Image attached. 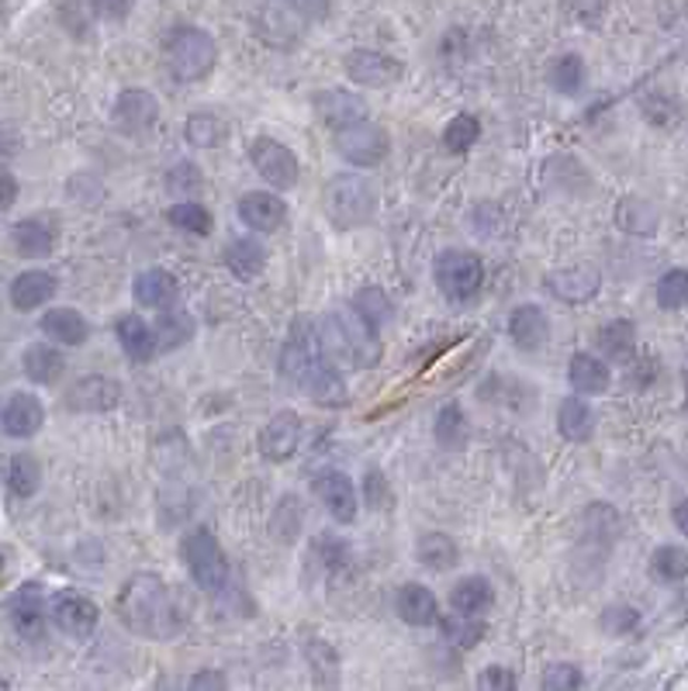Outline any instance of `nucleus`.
Wrapping results in <instances>:
<instances>
[{
    "label": "nucleus",
    "mask_w": 688,
    "mask_h": 691,
    "mask_svg": "<svg viewBox=\"0 0 688 691\" xmlns=\"http://www.w3.org/2000/svg\"><path fill=\"white\" fill-rule=\"evenodd\" d=\"M218 62V46L208 36L205 28L183 24L177 31H170L167 39V67L180 83H198L205 77H211Z\"/></svg>",
    "instance_id": "nucleus-4"
},
{
    "label": "nucleus",
    "mask_w": 688,
    "mask_h": 691,
    "mask_svg": "<svg viewBox=\"0 0 688 691\" xmlns=\"http://www.w3.org/2000/svg\"><path fill=\"white\" fill-rule=\"evenodd\" d=\"M0 691H11V684H8V678H4V674H0Z\"/></svg>",
    "instance_id": "nucleus-60"
},
{
    "label": "nucleus",
    "mask_w": 688,
    "mask_h": 691,
    "mask_svg": "<svg viewBox=\"0 0 688 691\" xmlns=\"http://www.w3.org/2000/svg\"><path fill=\"white\" fill-rule=\"evenodd\" d=\"M52 622L70 640H90L101 622V609L83 591H59L52 599Z\"/></svg>",
    "instance_id": "nucleus-10"
},
{
    "label": "nucleus",
    "mask_w": 688,
    "mask_h": 691,
    "mask_svg": "<svg viewBox=\"0 0 688 691\" xmlns=\"http://www.w3.org/2000/svg\"><path fill=\"white\" fill-rule=\"evenodd\" d=\"M363 505L370 512H391L395 509L391 481L385 478V470H378V467H370L363 474Z\"/></svg>",
    "instance_id": "nucleus-49"
},
{
    "label": "nucleus",
    "mask_w": 688,
    "mask_h": 691,
    "mask_svg": "<svg viewBox=\"0 0 688 691\" xmlns=\"http://www.w3.org/2000/svg\"><path fill=\"white\" fill-rule=\"evenodd\" d=\"M305 657H308L311 674H316V684L322 691H339V657H336V650L322 640H311L305 647Z\"/></svg>",
    "instance_id": "nucleus-43"
},
{
    "label": "nucleus",
    "mask_w": 688,
    "mask_h": 691,
    "mask_svg": "<svg viewBox=\"0 0 688 691\" xmlns=\"http://www.w3.org/2000/svg\"><path fill=\"white\" fill-rule=\"evenodd\" d=\"M111 121L121 136H146L152 132V124L160 121V101L142 87H129L114 98Z\"/></svg>",
    "instance_id": "nucleus-11"
},
{
    "label": "nucleus",
    "mask_w": 688,
    "mask_h": 691,
    "mask_svg": "<svg viewBox=\"0 0 688 691\" xmlns=\"http://www.w3.org/2000/svg\"><path fill=\"white\" fill-rule=\"evenodd\" d=\"M180 557H183V568L191 574V581L208 591V594H218L226 591L229 584V557L222 550L208 529H191L180 543Z\"/></svg>",
    "instance_id": "nucleus-5"
},
{
    "label": "nucleus",
    "mask_w": 688,
    "mask_h": 691,
    "mask_svg": "<svg viewBox=\"0 0 688 691\" xmlns=\"http://www.w3.org/2000/svg\"><path fill=\"white\" fill-rule=\"evenodd\" d=\"M121 401V384L104 373H87L67 391V404L73 412H111Z\"/></svg>",
    "instance_id": "nucleus-18"
},
{
    "label": "nucleus",
    "mask_w": 688,
    "mask_h": 691,
    "mask_svg": "<svg viewBox=\"0 0 688 691\" xmlns=\"http://www.w3.org/2000/svg\"><path fill=\"white\" fill-rule=\"evenodd\" d=\"M658 304L665 311H681L688 304V270L685 267H671L658 280Z\"/></svg>",
    "instance_id": "nucleus-48"
},
{
    "label": "nucleus",
    "mask_w": 688,
    "mask_h": 691,
    "mask_svg": "<svg viewBox=\"0 0 688 691\" xmlns=\"http://www.w3.org/2000/svg\"><path fill=\"white\" fill-rule=\"evenodd\" d=\"M547 80L557 93H565V98H575V93L585 90V80H588V70H585V59L575 56V52H565V56H557L550 62V70H547Z\"/></svg>",
    "instance_id": "nucleus-37"
},
{
    "label": "nucleus",
    "mask_w": 688,
    "mask_h": 691,
    "mask_svg": "<svg viewBox=\"0 0 688 691\" xmlns=\"http://www.w3.org/2000/svg\"><path fill=\"white\" fill-rule=\"evenodd\" d=\"M18 194H21V183L14 173L0 170V211H11L18 204Z\"/></svg>",
    "instance_id": "nucleus-57"
},
{
    "label": "nucleus",
    "mask_w": 688,
    "mask_h": 691,
    "mask_svg": "<svg viewBox=\"0 0 688 691\" xmlns=\"http://www.w3.org/2000/svg\"><path fill=\"white\" fill-rule=\"evenodd\" d=\"M319 342L326 360H339L360 370H370L381 363V339L378 329H370L360 316H353V308L336 311V316L326 319V326L319 329Z\"/></svg>",
    "instance_id": "nucleus-2"
},
{
    "label": "nucleus",
    "mask_w": 688,
    "mask_h": 691,
    "mask_svg": "<svg viewBox=\"0 0 688 691\" xmlns=\"http://www.w3.org/2000/svg\"><path fill=\"white\" fill-rule=\"evenodd\" d=\"M509 336H512V342L519 345V350H526V353L544 350V342L550 339V319H547V311L540 304H519V308H512V316H509Z\"/></svg>",
    "instance_id": "nucleus-24"
},
{
    "label": "nucleus",
    "mask_w": 688,
    "mask_h": 691,
    "mask_svg": "<svg viewBox=\"0 0 688 691\" xmlns=\"http://www.w3.org/2000/svg\"><path fill=\"white\" fill-rule=\"evenodd\" d=\"M616 222H619V229H627L634 236H650L654 229H658L661 218H658V208H654V204H647L640 198H627L619 204Z\"/></svg>",
    "instance_id": "nucleus-45"
},
{
    "label": "nucleus",
    "mask_w": 688,
    "mask_h": 691,
    "mask_svg": "<svg viewBox=\"0 0 688 691\" xmlns=\"http://www.w3.org/2000/svg\"><path fill=\"white\" fill-rule=\"evenodd\" d=\"M167 222L173 229L187 232V236H211V229H215L211 211L205 204H198V201H177V204H170L167 208Z\"/></svg>",
    "instance_id": "nucleus-41"
},
{
    "label": "nucleus",
    "mask_w": 688,
    "mask_h": 691,
    "mask_svg": "<svg viewBox=\"0 0 688 691\" xmlns=\"http://www.w3.org/2000/svg\"><path fill=\"white\" fill-rule=\"evenodd\" d=\"M226 267L236 280H257L267 270V249L257 239H232L226 246Z\"/></svg>",
    "instance_id": "nucleus-34"
},
{
    "label": "nucleus",
    "mask_w": 688,
    "mask_h": 691,
    "mask_svg": "<svg viewBox=\"0 0 688 691\" xmlns=\"http://www.w3.org/2000/svg\"><path fill=\"white\" fill-rule=\"evenodd\" d=\"M596 357L606 363H630L637 357V326L630 319H612L596 332Z\"/></svg>",
    "instance_id": "nucleus-27"
},
{
    "label": "nucleus",
    "mask_w": 688,
    "mask_h": 691,
    "mask_svg": "<svg viewBox=\"0 0 688 691\" xmlns=\"http://www.w3.org/2000/svg\"><path fill=\"white\" fill-rule=\"evenodd\" d=\"M249 163H253V170L270 187H277V191H291V187H298V177H301L298 152L285 142H277L270 136L253 139L249 142Z\"/></svg>",
    "instance_id": "nucleus-9"
},
{
    "label": "nucleus",
    "mask_w": 688,
    "mask_h": 691,
    "mask_svg": "<svg viewBox=\"0 0 688 691\" xmlns=\"http://www.w3.org/2000/svg\"><path fill=\"white\" fill-rule=\"evenodd\" d=\"M395 612L401 622L416 625V630H426V625H436V619H440V602H436V594L426 584L409 581L395 594Z\"/></svg>",
    "instance_id": "nucleus-22"
},
{
    "label": "nucleus",
    "mask_w": 688,
    "mask_h": 691,
    "mask_svg": "<svg viewBox=\"0 0 688 691\" xmlns=\"http://www.w3.org/2000/svg\"><path fill=\"white\" fill-rule=\"evenodd\" d=\"M602 288V273L599 267H591V263H578V267H568V270H557L547 277V291L557 294L560 301H568V304H585L599 294Z\"/></svg>",
    "instance_id": "nucleus-19"
},
{
    "label": "nucleus",
    "mask_w": 688,
    "mask_h": 691,
    "mask_svg": "<svg viewBox=\"0 0 688 691\" xmlns=\"http://www.w3.org/2000/svg\"><path fill=\"white\" fill-rule=\"evenodd\" d=\"M336 152L350 167L373 170V167H381L388 160L391 136L381 129V124H373V121L363 118L357 124H347V129H336Z\"/></svg>",
    "instance_id": "nucleus-8"
},
{
    "label": "nucleus",
    "mask_w": 688,
    "mask_h": 691,
    "mask_svg": "<svg viewBox=\"0 0 688 691\" xmlns=\"http://www.w3.org/2000/svg\"><path fill=\"white\" fill-rule=\"evenodd\" d=\"M599 625L609 637H634L640 630V612L634 605H609L599 615Z\"/></svg>",
    "instance_id": "nucleus-50"
},
{
    "label": "nucleus",
    "mask_w": 688,
    "mask_h": 691,
    "mask_svg": "<svg viewBox=\"0 0 688 691\" xmlns=\"http://www.w3.org/2000/svg\"><path fill=\"white\" fill-rule=\"evenodd\" d=\"M432 435L443 450H463L467 439H471V419H467V412L457 401H450L440 408V415H436Z\"/></svg>",
    "instance_id": "nucleus-35"
},
{
    "label": "nucleus",
    "mask_w": 688,
    "mask_h": 691,
    "mask_svg": "<svg viewBox=\"0 0 688 691\" xmlns=\"http://www.w3.org/2000/svg\"><path fill=\"white\" fill-rule=\"evenodd\" d=\"M239 218H242L246 229L270 236L288 222V204L273 191H249V194L239 198Z\"/></svg>",
    "instance_id": "nucleus-17"
},
{
    "label": "nucleus",
    "mask_w": 688,
    "mask_h": 691,
    "mask_svg": "<svg viewBox=\"0 0 688 691\" xmlns=\"http://www.w3.org/2000/svg\"><path fill=\"white\" fill-rule=\"evenodd\" d=\"M316 553H319V560L326 563V571H329V574H339V571L350 563V543H347V540H339V537H332V532H322V537L316 540Z\"/></svg>",
    "instance_id": "nucleus-52"
},
{
    "label": "nucleus",
    "mask_w": 688,
    "mask_h": 691,
    "mask_svg": "<svg viewBox=\"0 0 688 691\" xmlns=\"http://www.w3.org/2000/svg\"><path fill=\"white\" fill-rule=\"evenodd\" d=\"M495 605V588L488 578L481 574H471V578H460L450 591V609L457 615H485L488 609Z\"/></svg>",
    "instance_id": "nucleus-31"
},
{
    "label": "nucleus",
    "mask_w": 688,
    "mask_h": 691,
    "mask_svg": "<svg viewBox=\"0 0 688 691\" xmlns=\"http://www.w3.org/2000/svg\"><path fill=\"white\" fill-rule=\"evenodd\" d=\"M478 691H519V681L509 668L502 664H488L478 674Z\"/></svg>",
    "instance_id": "nucleus-54"
},
{
    "label": "nucleus",
    "mask_w": 688,
    "mask_h": 691,
    "mask_svg": "<svg viewBox=\"0 0 688 691\" xmlns=\"http://www.w3.org/2000/svg\"><path fill=\"white\" fill-rule=\"evenodd\" d=\"M59 242V226L46 214H31L11 226V246L21 260H49Z\"/></svg>",
    "instance_id": "nucleus-14"
},
{
    "label": "nucleus",
    "mask_w": 688,
    "mask_h": 691,
    "mask_svg": "<svg viewBox=\"0 0 688 691\" xmlns=\"http://www.w3.org/2000/svg\"><path fill=\"white\" fill-rule=\"evenodd\" d=\"M8 488L14 498H36L42 491V463L31 453H14L8 460Z\"/></svg>",
    "instance_id": "nucleus-38"
},
{
    "label": "nucleus",
    "mask_w": 688,
    "mask_h": 691,
    "mask_svg": "<svg viewBox=\"0 0 688 691\" xmlns=\"http://www.w3.org/2000/svg\"><path fill=\"white\" fill-rule=\"evenodd\" d=\"M311 491H316V498L322 501V509L336 522H342V525L357 522V515H360V491L350 481V474H342V470H322V474L311 481Z\"/></svg>",
    "instance_id": "nucleus-12"
},
{
    "label": "nucleus",
    "mask_w": 688,
    "mask_h": 691,
    "mask_svg": "<svg viewBox=\"0 0 688 691\" xmlns=\"http://www.w3.org/2000/svg\"><path fill=\"white\" fill-rule=\"evenodd\" d=\"M46 425V404L31 391H14L0 408V429L11 439H31Z\"/></svg>",
    "instance_id": "nucleus-15"
},
{
    "label": "nucleus",
    "mask_w": 688,
    "mask_h": 691,
    "mask_svg": "<svg viewBox=\"0 0 688 691\" xmlns=\"http://www.w3.org/2000/svg\"><path fill=\"white\" fill-rule=\"evenodd\" d=\"M177 277L170 270H160V267H152V270H142L136 277V284H132V298L139 308H152V311H163V308H173L177 301Z\"/></svg>",
    "instance_id": "nucleus-25"
},
{
    "label": "nucleus",
    "mask_w": 688,
    "mask_h": 691,
    "mask_svg": "<svg viewBox=\"0 0 688 691\" xmlns=\"http://www.w3.org/2000/svg\"><path fill=\"white\" fill-rule=\"evenodd\" d=\"M353 316H360L370 329H381V326H388V319H391V298L381 291V288H360L357 294H353Z\"/></svg>",
    "instance_id": "nucleus-44"
},
{
    "label": "nucleus",
    "mask_w": 688,
    "mask_h": 691,
    "mask_svg": "<svg viewBox=\"0 0 688 691\" xmlns=\"http://www.w3.org/2000/svg\"><path fill=\"white\" fill-rule=\"evenodd\" d=\"M322 360H326V353H322V342H319V326L311 322L308 316H295L291 329L285 336V345H280V360H277L280 377L291 381V384H301Z\"/></svg>",
    "instance_id": "nucleus-7"
},
{
    "label": "nucleus",
    "mask_w": 688,
    "mask_h": 691,
    "mask_svg": "<svg viewBox=\"0 0 688 691\" xmlns=\"http://www.w3.org/2000/svg\"><path fill=\"white\" fill-rule=\"evenodd\" d=\"M4 11H8V0H0V21H4Z\"/></svg>",
    "instance_id": "nucleus-61"
},
{
    "label": "nucleus",
    "mask_w": 688,
    "mask_h": 691,
    "mask_svg": "<svg viewBox=\"0 0 688 691\" xmlns=\"http://www.w3.org/2000/svg\"><path fill=\"white\" fill-rule=\"evenodd\" d=\"M39 329L46 332L52 345H83L90 336V326L77 308H49Z\"/></svg>",
    "instance_id": "nucleus-29"
},
{
    "label": "nucleus",
    "mask_w": 688,
    "mask_h": 691,
    "mask_svg": "<svg viewBox=\"0 0 688 691\" xmlns=\"http://www.w3.org/2000/svg\"><path fill=\"white\" fill-rule=\"evenodd\" d=\"M401 73H405L401 59L378 52V49H353L347 56V77L360 87H370V90H385V87L398 83Z\"/></svg>",
    "instance_id": "nucleus-13"
},
{
    "label": "nucleus",
    "mask_w": 688,
    "mask_h": 691,
    "mask_svg": "<svg viewBox=\"0 0 688 691\" xmlns=\"http://www.w3.org/2000/svg\"><path fill=\"white\" fill-rule=\"evenodd\" d=\"M568 381L575 388V394L581 398H591V394H606L609 391V381H612V370L602 357L596 353H575L571 357V367H568Z\"/></svg>",
    "instance_id": "nucleus-28"
},
{
    "label": "nucleus",
    "mask_w": 688,
    "mask_h": 691,
    "mask_svg": "<svg viewBox=\"0 0 688 691\" xmlns=\"http://www.w3.org/2000/svg\"><path fill=\"white\" fill-rule=\"evenodd\" d=\"M201 183H205V173L191 160L170 167V173H167V191H173V194H198Z\"/></svg>",
    "instance_id": "nucleus-53"
},
{
    "label": "nucleus",
    "mask_w": 688,
    "mask_h": 691,
    "mask_svg": "<svg viewBox=\"0 0 688 691\" xmlns=\"http://www.w3.org/2000/svg\"><path fill=\"white\" fill-rule=\"evenodd\" d=\"M322 208L326 218L342 229H360L367 226L373 214H378V194H373V183L360 173H336L329 177L326 191H322Z\"/></svg>",
    "instance_id": "nucleus-3"
},
{
    "label": "nucleus",
    "mask_w": 688,
    "mask_h": 691,
    "mask_svg": "<svg viewBox=\"0 0 688 691\" xmlns=\"http://www.w3.org/2000/svg\"><path fill=\"white\" fill-rule=\"evenodd\" d=\"M478 139H481V121L475 114H457V118L447 121V129H443V146L453 156H467L475 149Z\"/></svg>",
    "instance_id": "nucleus-46"
},
{
    "label": "nucleus",
    "mask_w": 688,
    "mask_h": 691,
    "mask_svg": "<svg viewBox=\"0 0 688 691\" xmlns=\"http://www.w3.org/2000/svg\"><path fill=\"white\" fill-rule=\"evenodd\" d=\"M152 332H156V345H170V350H173V345L191 339L195 326H191V316H183V311H173V308H163V316H160V322L152 326Z\"/></svg>",
    "instance_id": "nucleus-47"
},
{
    "label": "nucleus",
    "mask_w": 688,
    "mask_h": 691,
    "mask_svg": "<svg viewBox=\"0 0 688 691\" xmlns=\"http://www.w3.org/2000/svg\"><path fill=\"white\" fill-rule=\"evenodd\" d=\"M436 622H440L443 640L460 647V650H475L485 640V633H488V625H485L481 615H457L453 612L450 619H436Z\"/></svg>",
    "instance_id": "nucleus-40"
},
{
    "label": "nucleus",
    "mask_w": 688,
    "mask_h": 691,
    "mask_svg": "<svg viewBox=\"0 0 688 691\" xmlns=\"http://www.w3.org/2000/svg\"><path fill=\"white\" fill-rule=\"evenodd\" d=\"M311 104H316V114L329 129H347V124H357L367 118V104L353 90H319L316 98H311Z\"/></svg>",
    "instance_id": "nucleus-21"
},
{
    "label": "nucleus",
    "mask_w": 688,
    "mask_h": 691,
    "mask_svg": "<svg viewBox=\"0 0 688 691\" xmlns=\"http://www.w3.org/2000/svg\"><path fill=\"white\" fill-rule=\"evenodd\" d=\"M416 560L422 563L426 571H453L460 563V547L453 537H447V532H426V537L416 540Z\"/></svg>",
    "instance_id": "nucleus-32"
},
{
    "label": "nucleus",
    "mask_w": 688,
    "mask_h": 691,
    "mask_svg": "<svg viewBox=\"0 0 688 691\" xmlns=\"http://www.w3.org/2000/svg\"><path fill=\"white\" fill-rule=\"evenodd\" d=\"M8 615H11V625L24 640H39L42 625H46V591H42V584H24L11 599Z\"/></svg>",
    "instance_id": "nucleus-23"
},
{
    "label": "nucleus",
    "mask_w": 688,
    "mask_h": 691,
    "mask_svg": "<svg viewBox=\"0 0 688 691\" xmlns=\"http://www.w3.org/2000/svg\"><path fill=\"white\" fill-rule=\"evenodd\" d=\"M301 529H305V505H301V498H295V494L280 498L277 509H273V519H270V537L280 540V543H295L301 537Z\"/></svg>",
    "instance_id": "nucleus-39"
},
{
    "label": "nucleus",
    "mask_w": 688,
    "mask_h": 691,
    "mask_svg": "<svg viewBox=\"0 0 688 691\" xmlns=\"http://www.w3.org/2000/svg\"><path fill=\"white\" fill-rule=\"evenodd\" d=\"M114 609L118 619L124 622V630H132L142 640H173L187 630V619H191L183 591L167 584L152 571L132 574L124 581Z\"/></svg>",
    "instance_id": "nucleus-1"
},
{
    "label": "nucleus",
    "mask_w": 688,
    "mask_h": 691,
    "mask_svg": "<svg viewBox=\"0 0 688 691\" xmlns=\"http://www.w3.org/2000/svg\"><path fill=\"white\" fill-rule=\"evenodd\" d=\"M114 336H118V342H121V350L129 353L136 363H149V360L156 357V350H160V345H156L152 326H149L142 316H121V319L114 322Z\"/></svg>",
    "instance_id": "nucleus-30"
},
{
    "label": "nucleus",
    "mask_w": 688,
    "mask_h": 691,
    "mask_svg": "<svg viewBox=\"0 0 688 691\" xmlns=\"http://www.w3.org/2000/svg\"><path fill=\"white\" fill-rule=\"evenodd\" d=\"M285 4L295 8V11L305 14V18H326V11H329L326 0H285Z\"/></svg>",
    "instance_id": "nucleus-58"
},
{
    "label": "nucleus",
    "mask_w": 688,
    "mask_h": 691,
    "mask_svg": "<svg viewBox=\"0 0 688 691\" xmlns=\"http://www.w3.org/2000/svg\"><path fill=\"white\" fill-rule=\"evenodd\" d=\"M187 691H229V681H226L222 671L205 668V671H198L191 681H187Z\"/></svg>",
    "instance_id": "nucleus-55"
},
{
    "label": "nucleus",
    "mask_w": 688,
    "mask_h": 691,
    "mask_svg": "<svg viewBox=\"0 0 688 691\" xmlns=\"http://www.w3.org/2000/svg\"><path fill=\"white\" fill-rule=\"evenodd\" d=\"M557 429H560V435L568 439V443H585V439H591V429H596L591 404L581 394L565 398L557 408Z\"/></svg>",
    "instance_id": "nucleus-33"
},
{
    "label": "nucleus",
    "mask_w": 688,
    "mask_h": 691,
    "mask_svg": "<svg viewBox=\"0 0 688 691\" xmlns=\"http://www.w3.org/2000/svg\"><path fill=\"white\" fill-rule=\"evenodd\" d=\"M585 684V674L581 668L568 664V661H560V664H550L540 678V688L544 691H581Z\"/></svg>",
    "instance_id": "nucleus-51"
},
{
    "label": "nucleus",
    "mask_w": 688,
    "mask_h": 691,
    "mask_svg": "<svg viewBox=\"0 0 688 691\" xmlns=\"http://www.w3.org/2000/svg\"><path fill=\"white\" fill-rule=\"evenodd\" d=\"M59 291V280L49 270H24L11 280L8 298L14 311H39L46 308Z\"/></svg>",
    "instance_id": "nucleus-20"
},
{
    "label": "nucleus",
    "mask_w": 688,
    "mask_h": 691,
    "mask_svg": "<svg viewBox=\"0 0 688 691\" xmlns=\"http://www.w3.org/2000/svg\"><path fill=\"white\" fill-rule=\"evenodd\" d=\"M90 8H93V14L104 18V21H121L124 14H129L132 0H90Z\"/></svg>",
    "instance_id": "nucleus-56"
},
{
    "label": "nucleus",
    "mask_w": 688,
    "mask_h": 691,
    "mask_svg": "<svg viewBox=\"0 0 688 691\" xmlns=\"http://www.w3.org/2000/svg\"><path fill=\"white\" fill-rule=\"evenodd\" d=\"M432 280L447 301H471L485 288V260L475 249H443L432 260Z\"/></svg>",
    "instance_id": "nucleus-6"
},
{
    "label": "nucleus",
    "mask_w": 688,
    "mask_h": 691,
    "mask_svg": "<svg viewBox=\"0 0 688 691\" xmlns=\"http://www.w3.org/2000/svg\"><path fill=\"white\" fill-rule=\"evenodd\" d=\"M305 425L295 412H277L263 429H260V453L270 463H285L298 453Z\"/></svg>",
    "instance_id": "nucleus-16"
},
{
    "label": "nucleus",
    "mask_w": 688,
    "mask_h": 691,
    "mask_svg": "<svg viewBox=\"0 0 688 691\" xmlns=\"http://www.w3.org/2000/svg\"><path fill=\"white\" fill-rule=\"evenodd\" d=\"M21 370H24V377L31 384L49 388V384L59 381L62 370H67V357H62L59 345H52V342H31V345H24V353H21Z\"/></svg>",
    "instance_id": "nucleus-26"
},
{
    "label": "nucleus",
    "mask_w": 688,
    "mask_h": 691,
    "mask_svg": "<svg viewBox=\"0 0 688 691\" xmlns=\"http://www.w3.org/2000/svg\"><path fill=\"white\" fill-rule=\"evenodd\" d=\"M675 529H678V532H685V529H688V519H685V501H678V505H675Z\"/></svg>",
    "instance_id": "nucleus-59"
},
{
    "label": "nucleus",
    "mask_w": 688,
    "mask_h": 691,
    "mask_svg": "<svg viewBox=\"0 0 688 691\" xmlns=\"http://www.w3.org/2000/svg\"><path fill=\"white\" fill-rule=\"evenodd\" d=\"M650 574H654V581H661V584H681L685 574H688V553H685V547L665 543V547L654 550V557H650Z\"/></svg>",
    "instance_id": "nucleus-42"
},
{
    "label": "nucleus",
    "mask_w": 688,
    "mask_h": 691,
    "mask_svg": "<svg viewBox=\"0 0 688 691\" xmlns=\"http://www.w3.org/2000/svg\"><path fill=\"white\" fill-rule=\"evenodd\" d=\"M183 132L195 149H218L229 142V121L218 118L215 111H195L191 118H187Z\"/></svg>",
    "instance_id": "nucleus-36"
}]
</instances>
